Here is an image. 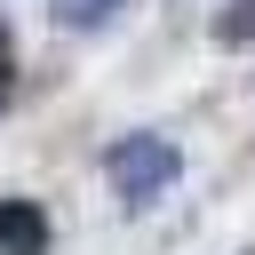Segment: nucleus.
<instances>
[{
    "label": "nucleus",
    "mask_w": 255,
    "mask_h": 255,
    "mask_svg": "<svg viewBox=\"0 0 255 255\" xmlns=\"http://www.w3.org/2000/svg\"><path fill=\"white\" fill-rule=\"evenodd\" d=\"M40 247H48L40 199H0V255H40Z\"/></svg>",
    "instance_id": "f03ea898"
},
{
    "label": "nucleus",
    "mask_w": 255,
    "mask_h": 255,
    "mask_svg": "<svg viewBox=\"0 0 255 255\" xmlns=\"http://www.w3.org/2000/svg\"><path fill=\"white\" fill-rule=\"evenodd\" d=\"M8 80H16V48H8V24H0V96H8Z\"/></svg>",
    "instance_id": "20e7f679"
},
{
    "label": "nucleus",
    "mask_w": 255,
    "mask_h": 255,
    "mask_svg": "<svg viewBox=\"0 0 255 255\" xmlns=\"http://www.w3.org/2000/svg\"><path fill=\"white\" fill-rule=\"evenodd\" d=\"M48 8H56V24H64V32H96V24H112L128 0H48Z\"/></svg>",
    "instance_id": "7ed1b4c3"
},
{
    "label": "nucleus",
    "mask_w": 255,
    "mask_h": 255,
    "mask_svg": "<svg viewBox=\"0 0 255 255\" xmlns=\"http://www.w3.org/2000/svg\"><path fill=\"white\" fill-rule=\"evenodd\" d=\"M175 143L167 135H120L112 151H104V175H112V191L128 199V207H151L167 183H175Z\"/></svg>",
    "instance_id": "f257e3e1"
}]
</instances>
